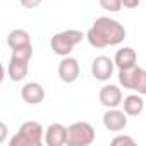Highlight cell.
Returning <instances> with one entry per match:
<instances>
[{
  "label": "cell",
  "mask_w": 146,
  "mask_h": 146,
  "mask_svg": "<svg viewBox=\"0 0 146 146\" xmlns=\"http://www.w3.org/2000/svg\"><path fill=\"white\" fill-rule=\"evenodd\" d=\"M125 38V28L110 17H98L93 26L86 33V40L95 48H105V46H115L122 43Z\"/></svg>",
  "instance_id": "1"
},
{
  "label": "cell",
  "mask_w": 146,
  "mask_h": 146,
  "mask_svg": "<svg viewBox=\"0 0 146 146\" xmlns=\"http://www.w3.org/2000/svg\"><path fill=\"white\" fill-rule=\"evenodd\" d=\"M83 38H86V35H83V31H78V29H65V31L57 33V35L52 36L50 46H52L53 53H57V55H60V57H67V55L72 52V48L83 41Z\"/></svg>",
  "instance_id": "2"
},
{
  "label": "cell",
  "mask_w": 146,
  "mask_h": 146,
  "mask_svg": "<svg viewBox=\"0 0 146 146\" xmlns=\"http://www.w3.org/2000/svg\"><path fill=\"white\" fill-rule=\"evenodd\" d=\"M43 127L40 122L28 120L21 124L17 134L11 139V146H40L41 144V136H43Z\"/></svg>",
  "instance_id": "3"
},
{
  "label": "cell",
  "mask_w": 146,
  "mask_h": 146,
  "mask_svg": "<svg viewBox=\"0 0 146 146\" xmlns=\"http://www.w3.org/2000/svg\"><path fill=\"white\" fill-rule=\"evenodd\" d=\"M95 129L88 122H76L67 127V144L69 146H90L95 141Z\"/></svg>",
  "instance_id": "4"
},
{
  "label": "cell",
  "mask_w": 146,
  "mask_h": 146,
  "mask_svg": "<svg viewBox=\"0 0 146 146\" xmlns=\"http://www.w3.org/2000/svg\"><path fill=\"white\" fill-rule=\"evenodd\" d=\"M79 72H81V67H79V62L74 58V57H64L58 64V78L62 83L65 84H70L74 83L78 78H79Z\"/></svg>",
  "instance_id": "5"
},
{
  "label": "cell",
  "mask_w": 146,
  "mask_h": 146,
  "mask_svg": "<svg viewBox=\"0 0 146 146\" xmlns=\"http://www.w3.org/2000/svg\"><path fill=\"white\" fill-rule=\"evenodd\" d=\"M113 67H115V62L110 57L100 55L91 64V74L96 81H108L113 74Z\"/></svg>",
  "instance_id": "6"
},
{
  "label": "cell",
  "mask_w": 146,
  "mask_h": 146,
  "mask_svg": "<svg viewBox=\"0 0 146 146\" xmlns=\"http://www.w3.org/2000/svg\"><path fill=\"white\" fill-rule=\"evenodd\" d=\"M103 125L110 132L124 131L127 125V113L122 110H117V108H108L103 113Z\"/></svg>",
  "instance_id": "7"
},
{
  "label": "cell",
  "mask_w": 146,
  "mask_h": 146,
  "mask_svg": "<svg viewBox=\"0 0 146 146\" xmlns=\"http://www.w3.org/2000/svg\"><path fill=\"white\" fill-rule=\"evenodd\" d=\"M100 103L107 108H117L122 103V91L117 84H105L100 90Z\"/></svg>",
  "instance_id": "8"
},
{
  "label": "cell",
  "mask_w": 146,
  "mask_h": 146,
  "mask_svg": "<svg viewBox=\"0 0 146 146\" xmlns=\"http://www.w3.org/2000/svg\"><path fill=\"white\" fill-rule=\"evenodd\" d=\"M45 143L48 146L67 144V127L62 124H50L45 131Z\"/></svg>",
  "instance_id": "9"
},
{
  "label": "cell",
  "mask_w": 146,
  "mask_h": 146,
  "mask_svg": "<svg viewBox=\"0 0 146 146\" xmlns=\"http://www.w3.org/2000/svg\"><path fill=\"white\" fill-rule=\"evenodd\" d=\"M21 98L28 105H38L45 100V88L38 83H28L21 90Z\"/></svg>",
  "instance_id": "10"
},
{
  "label": "cell",
  "mask_w": 146,
  "mask_h": 146,
  "mask_svg": "<svg viewBox=\"0 0 146 146\" xmlns=\"http://www.w3.org/2000/svg\"><path fill=\"white\" fill-rule=\"evenodd\" d=\"M141 70H143V67H139L137 64L132 65V67H127V69H119V83H120V86H124L125 90L134 91V88L137 84V79L141 76Z\"/></svg>",
  "instance_id": "11"
},
{
  "label": "cell",
  "mask_w": 146,
  "mask_h": 146,
  "mask_svg": "<svg viewBox=\"0 0 146 146\" xmlns=\"http://www.w3.org/2000/svg\"><path fill=\"white\" fill-rule=\"evenodd\" d=\"M28 64H29V62H26V60L11 57V62H9V67H7V74H9V78H11L14 83L23 81V79L28 76Z\"/></svg>",
  "instance_id": "12"
},
{
  "label": "cell",
  "mask_w": 146,
  "mask_h": 146,
  "mask_svg": "<svg viewBox=\"0 0 146 146\" xmlns=\"http://www.w3.org/2000/svg\"><path fill=\"white\" fill-rule=\"evenodd\" d=\"M136 60H137V55H136V52H134L131 46L120 48V50L115 53V58H113V62H115V65H117L119 69L132 67V65H136Z\"/></svg>",
  "instance_id": "13"
},
{
  "label": "cell",
  "mask_w": 146,
  "mask_h": 146,
  "mask_svg": "<svg viewBox=\"0 0 146 146\" xmlns=\"http://www.w3.org/2000/svg\"><path fill=\"white\" fill-rule=\"evenodd\" d=\"M143 110H144V102H143V98L139 96V93H137V95H129V96L124 98V112H125L129 117H136V115H139Z\"/></svg>",
  "instance_id": "14"
},
{
  "label": "cell",
  "mask_w": 146,
  "mask_h": 146,
  "mask_svg": "<svg viewBox=\"0 0 146 146\" xmlns=\"http://www.w3.org/2000/svg\"><path fill=\"white\" fill-rule=\"evenodd\" d=\"M31 43V35L24 29H14L9 33L7 36V45L14 50V48H21V46H26Z\"/></svg>",
  "instance_id": "15"
},
{
  "label": "cell",
  "mask_w": 146,
  "mask_h": 146,
  "mask_svg": "<svg viewBox=\"0 0 146 146\" xmlns=\"http://www.w3.org/2000/svg\"><path fill=\"white\" fill-rule=\"evenodd\" d=\"M12 57L29 62L31 57H33V46H31V43L26 45V46H21V48H14V50H12Z\"/></svg>",
  "instance_id": "16"
},
{
  "label": "cell",
  "mask_w": 146,
  "mask_h": 146,
  "mask_svg": "<svg viewBox=\"0 0 146 146\" xmlns=\"http://www.w3.org/2000/svg\"><path fill=\"white\" fill-rule=\"evenodd\" d=\"M100 5L108 12H119L122 7V0H100Z\"/></svg>",
  "instance_id": "17"
},
{
  "label": "cell",
  "mask_w": 146,
  "mask_h": 146,
  "mask_svg": "<svg viewBox=\"0 0 146 146\" xmlns=\"http://www.w3.org/2000/svg\"><path fill=\"white\" fill-rule=\"evenodd\" d=\"M134 91H137L139 95H146V69L141 70V76L137 79V84H136Z\"/></svg>",
  "instance_id": "18"
},
{
  "label": "cell",
  "mask_w": 146,
  "mask_h": 146,
  "mask_svg": "<svg viewBox=\"0 0 146 146\" xmlns=\"http://www.w3.org/2000/svg\"><path fill=\"white\" fill-rule=\"evenodd\" d=\"M112 144L117 146V144H134V139L129 137V136H117L112 139Z\"/></svg>",
  "instance_id": "19"
},
{
  "label": "cell",
  "mask_w": 146,
  "mask_h": 146,
  "mask_svg": "<svg viewBox=\"0 0 146 146\" xmlns=\"http://www.w3.org/2000/svg\"><path fill=\"white\" fill-rule=\"evenodd\" d=\"M19 2H21V5L26 7V9H35V7H38V5L41 4V0H19Z\"/></svg>",
  "instance_id": "20"
},
{
  "label": "cell",
  "mask_w": 146,
  "mask_h": 146,
  "mask_svg": "<svg viewBox=\"0 0 146 146\" xmlns=\"http://www.w3.org/2000/svg\"><path fill=\"white\" fill-rule=\"evenodd\" d=\"M139 2L141 0H122V5L127 7V9H136L139 5Z\"/></svg>",
  "instance_id": "21"
},
{
  "label": "cell",
  "mask_w": 146,
  "mask_h": 146,
  "mask_svg": "<svg viewBox=\"0 0 146 146\" xmlns=\"http://www.w3.org/2000/svg\"><path fill=\"white\" fill-rule=\"evenodd\" d=\"M0 129H2V136H0V143H5V136H7V125L2 122V124H0Z\"/></svg>",
  "instance_id": "22"
}]
</instances>
